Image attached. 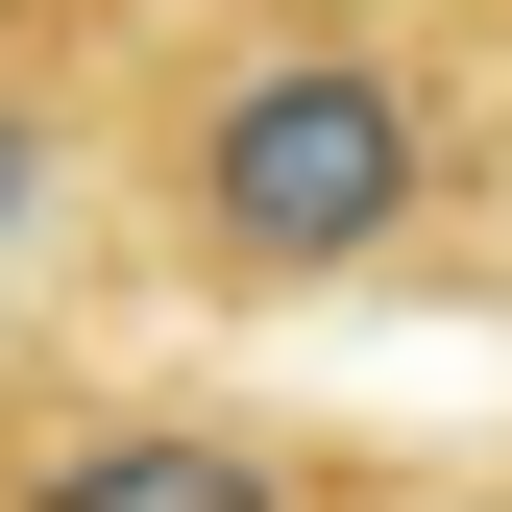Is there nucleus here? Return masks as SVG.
Wrapping results in <instances>:
<instances>
[{"label": "nucleus", "mask_w": 512, "mask_h": 512, "mask_svg": "<svg viewBox=\"0 0 512 512\" xmlns=\"http://www.w3.org/2000/svg\"><path fill=\"white\" fill-rule=\"evenodd\" d=\"M171 196H196V269H244V293H342V269H391V244H415L439 122H415L391 49L293 25V49H220V74H196Z\"/></svg>", "instance_id": "f257e3e1"}, {"label": "nucleus", "mask_w": 512, "mask_h": 512, "mask_svg": "<svg viewBox=\"0 0 512 512\" xmlns=\"http://www.w3.org/2000/svg\"><path fill=\"white\" fill-rule=\"evenodd\" d=\"M25 488H49V512H269L293 464L220 439V415H74V439H25Z\"/></svg>", "instance_id": "f03ea898"}, {"label": "nucleus", "mask_w": 512, "mask_h": 512, "mask_svg": "<svg viewBox=\"0 0 512 512\" xmlns=\"http://www.w3.org/2000/svg\"><path fill=\"white\" fill-rule=\"evenodd\" d=\"M49 171H74V147H49V98L0 74V269H25V220H49Z\"/></svg>", "instance_id": "7ed1b4c3"}]
</instances>
